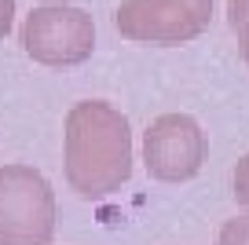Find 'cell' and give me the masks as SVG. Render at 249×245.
Returning a JSON list of instances; mask_svg holds the SVG:
<instances>
[{"label": "cell", "instance_id": "cell-1", "mask_svg": "<svg viewBox=\"0 0 249 245\" xmlns=\"http://www.w3.org/2000/svg\"><path fill=\"white\" fill-rule=\"evenodd\" d=\"M132 176L128 117L103 99H85L66 114V183L81 198L99 201Z\"/></svg>", "mask_w": 249, "mask_h": 245}, {"label": "cell", "instance_id": "cell-2", "mask_svg": "<svg viewBox=\"0 0 249 245\" xmlns=\"http://www.w3.org/2000/svg\"><path fill=\"white\" fill-rule=\"evenodd\" d=\"M55 234V191L30 165L0 169V245H48Z\"/></svg>", "mask_w": 249, "mask_h": 245}, {"label": "cell", "instance_id": "cell-3", "mask_svg": "<svg viewBox=\"0 0 249 245\" xmlns=\"http://www.w3.org/2000/svg\"><path fill=\"white\" fill-rule=\"evenodd\" d=\"M22 48L40 66H81L95 52V22L73 4H40L22 22Z\"/></svg>", "mask_w": 249, "mask_h": 245}, {"label": "cell", "instance_id": "cell-4", "mask_svg": "<svg viewBox=\"0 0 249 245\" xmlns=\"http://www.w3.org/2000/svg\"><path fill=\"white\" fill-rule=\"evenodd\" d=\"M213 22V0H121L114 26L136 44H187Z\"/></svg>", "mask_w": 249, "mask_h": 245}, {"label": "cell", "instance_id": "cell-5", "mask_svg": "<svg viewBox=\"0 0 249 245\" xmlns=\"http://www.w3.org/2000/svg\"><path fill=\"white\" fill-rule=\"evenodd\" d=\"M205 161V132L187 114H161L143 132V165L161 183L198 176Z\"/></svg>", "mask_w": 249, "mask_h": 245}, {"label": "cell", "instance_id": "cell-6", "mask_svg": "<svg viewBox=\"0 0 249 245\" xmlns=\"http://www.w3.org/2000/svg\"><path fill=\"white\" fill-rule=\"evenodd\" d=\"M227 18H231V30L242 44V59L249 66V0H227Z\"/></svg>", "mask_w": 249, "mask_h": 245}, {"label": "cell", "instance_id": "cell-7", "mask_svg": "<svg viewBox=\"0 0 249 245\" xmlns=\"http://www.w3.org/2000/svg\"><path fill=\"white\" fill-rule=\"evenodd\" d=\"M216 245H249V212L246 216H234L220 227Z\"/></svg>", "mask_w": 249, "mask_h": 245}, {"label": "cell", "instance_id": "cell-8", "mask_svg": "<svg viewBox=\"0 0 249 245\" xmlns=\"http://www.w3.org/2000/svg\"><path fill=\"white\" fill-rule=\"evenodd\" d=\"M234 201L242 209H249V154L238 161V169H234Z\"/></svg>", "mask_w": 249, "mask_h": 245}, {"label": "cell", "instance_id": "cell-9", "mask_svg": "<svg viewBox=\"0 0 249 245\" xmlns=\"http://www.w3.org/2000/svg\"><path fill=\"white\" fill-rule=\"evenodd\" d=\"M11 22H15V0H0V40L8 37Z\"/></svg>", "mask_w": 249, "mask_h": 245}]
</instances>
